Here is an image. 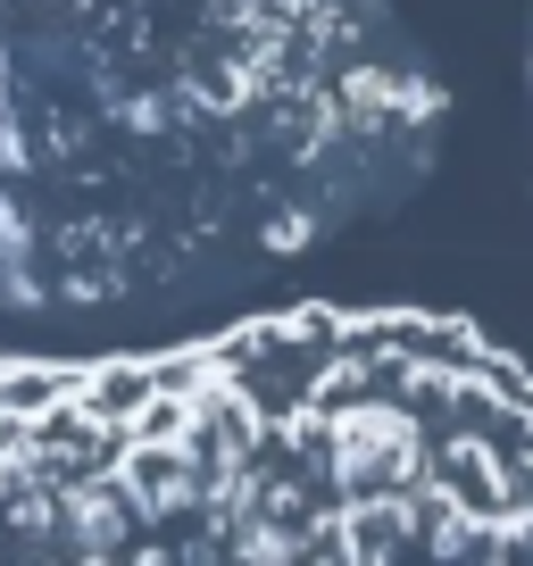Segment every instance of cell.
Masks as SVG:
<instances>
[{
  "instance_id": "cell-1",
  "label": "cell",
  "mask_w": 533,
  "mask_h": 566,
  "mask_svg": "<svg viewBox=\"0 0 533 566\" xmlns=\"http://www.w3.org/2000/svg\"><path fill=\"white\" fill-rule=\"evenodd\" d=\"M426 417L409 400H375V391H351V400H325V450L309 475H325L334 492H375V483H417L426 467Z\"/></svg>"
},
{
  "instance_id": "cell-2",
  "label": "cell",
  "mask_w": 533,
  "mask_h": 566,
  "mask_svg": "<svg viewBox=\"0 0 533 566\" xmlns=\"http://www.w3.org/2000/svg\"><path fill=\"white\" fill-rule=\"evenodd\" d=\"M51 492H59V549H75V558H117V549L143 533L134 525V500H125L101 467L51 483Z\"/></svg>"
}]
</instances>
